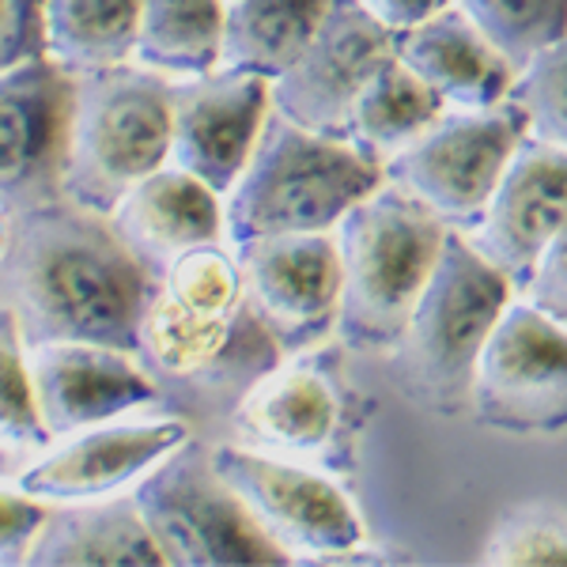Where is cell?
<instances>
[{
  "label": "cell",
  "mask_w": 567,
  "mask_h": 567,
  "mask_svg": "<svg viewBox=\"0 0 567 567\" xmlns=\"http://www.w3.org/2000/svg\"><path fill=\"white\" fill-rule=\"evenodd\" d=\"M0 272L27 349L91 341L136 352L155 277L122 243L110 216L65 197L45 200L16 216L12 254Z\"/></svg>",
  "instance_id": "cell-1"
},
{
  "label": "cell",
  "mask_w": 567,
  "mask_h": 567,
  "mask_svg": "<svg viewBox=\"0 0 567 567\" xmlns=\"http://www.w3.org/2000/svg\"><path fill=\"white\" fill-rule=\"evenodd\" d=\"M515 296V284L462 231H446L432 277L390 352V379L401 398L435 416L470 413L481 352Z\"/></svg>",
  "instance_id": "cell-2"
},
{
  "label": "cell",
  "mask_w": 567,
  "mask_h": 567,
  "mask_svg": "<svg viewBox=\"0 0 567 567\" xmlns=\"http://www.w3.org/2000/svg\"><path fill=\"white\" fill-rule=\"evenodd\" d=\"M451 227L393 182H382L333 227L341 258L337 337L355 352L390 355Z\"/></svg>",
  "instance_id": "cell-3"
},
{
  "label": "cell",
  "mask_w": 567,
  "mask_h": 567,
  "mask_svg": "<svg viewBox=\"0 0 567 567\" xmlns=\"http://www.w3.org/2000/svg\"><path fill=\"white\" fill-rule=\"evenodd\" d=\"M382 182L379 163L349 141L310 133L272 110L246 171L224 194V235L239 246L265 235L333 231Z\"/></svg>",
  "instance_id": "cell-4"
},
{
  "label": "cell",
  "mask_w": 567,
  "mask_h": 567,
  "mask_svg": "<svg viewBox=\"0 0 567 567\" xmlns=\"http://www.w3.org/2000/svg\"><path fill=\"white\" fill-rule=\"evenodd\" d=\"M171 163V80L136 65L76 76L61 197L110 216L136 182Z\"/></svg>",
  "instance_id": "cell-5"
},
{
  "label": "cell",
  "mask_w": 567,
  "mask_h": 567,
  "mask_svg": "<svg viewBox=\"0 0 567 567\" xmlns=\"http://www.w3.org/2000/svg\"><path fill=\"white\" fill-rule=\"evenodd\" d=\"M167 567H254L291 564V556L261 529L235 488L213 470L208 446L182 443L152 473L133 484Z\"/></svg>",
  "instance_id": "cell-6"
},
{
  "label": "cell",
  "mask_w": 567,
  "mask_h": 567,
  "mask_svg": "<svg viewBox=\"0 0 567 567\" xmlns=\"http://www.w3.org/2000/svg\"><path fill=\"white\" fill-rule=\"evenodd\" d=\"M526 133L523 106L511 99L484 110L451 106L424 136L382 163V175L432 208L451 231H470Z\"/></svg>",
  "instance_id": "cell-7"
},
{
  "label": "cell",
  "mask_w": 567,
  "mask_h": 567,
  "mask_svg": "<svg viewBox=\"0 0 567 567\" xmlns=\"http://www.w3.org/2000/svg\"><path fill=\"white\" fill-rule=\"evenodd\" d=\"M470 413L503 435L567 432V326L511 299L481 352Z\"/></svg>",
  "instance_id": "cell-8"
},
{
  "label": "cell",
  "mask_w": 567,
  "mask_h": 567,
  "mask_svg": "<svg viewBox=\"0 0 567 567\" xmlns=\"http://www.w3.org/2000/svg\"><path fill=\"white\" fill-rule=\"evenodd\" d=\"M208 458L291 560L329 564L368 542L355 503L322 473L246 443L208 446Z\"/></svg>",
  "instance_id": "cell-9"
},
{
  "label": "cell",
  "mask_w": 567,
  "mask_h": 567,
  "mask_svg": "<svg viewBox=\"0 0 567 567\" xmlns=\"http://www.w3.org/2000/svg\"><path fill=\"white\" fill-rule=\"evenodd\" d=\"M246 303L269 329L280 355H299L337 333L341 258L333 231L265 235L235 246Z\"/></svg>",
  "instance_id": "cell-10"
},
{
  "label": "cell",
  "mask_w": 567,
  "mask_h": 567,
  "mask_svg": "<svg viewBox=\"0 0 567 567\" xmlns=\"http://www.w3.org/2000/svg\"><path fill=\"white\" fill-rule=\"evenodd\" d=\"M76 76L45 53L0 72V205L23 216L61 197Z\"/></svg>",
  "instance_id": "cell-11"
},
{
  "label": "cell",
  "mask_w": 567,
  "mask_h": 567,
  "mask_svg": "<svg viewBox=\"0 0 567 567\" xmlns=\"http://www.w3.org/2000/svg\"><path fill=\"white\" fill-rule=\"evenodd\" d=\"M390 58L393 31L360 0H333L307 50L272 80V110L310 133L344 141L355 99Z\"/></svg>",
  "instance_id": "cell-12"
},
{
  "label": "cell",
  "mask_w": 567,
  "mask_h": 567,
  "mask_svg": "<svg viewBox=\"0 0 567 567\" xmlns=\"http://www.w3.org/2000/svg\"><path fill=\"white\" fill-rule=\"evenodd\" d=\"M186 420H110L53 439L42 454L16 477V488L42 503H87L133 492V484L152 473L167 454L189 443Z\"/></svg>",
  "instance_id": "cell-13"
},
{
  "label": "cell",
  "mask_w": 567,
  "mask_h": 567,
  "mask_svg": "<svg viewBox=\"0 0 567 567\" xmlns=\"http://www.w3.org/2000/svg\"><path fill=\"white\" fill-rule=\"evenodd\" d=\"M269 114L272 80L254 72L213 69L171 80V163L224 197L250 163Z\"/></svg>",
  "instance_id": "cell-14"
},
{
  "label": "cell",
  "mask_w": 567,
  "mask_h": 567,
  "mask_svg": "<svg viewBox=\"0 0 567 567\" xmlns=\"http://www.w3.org/2000/svg\"><path fill=\"white\" fill-rule=\"evenodd\" d=\"M136 360L155 379L243 382L250 386L265 371L284 363L277 341L246 303L235 315L189 310L155 284L136 333Z\"/></svg>",
  "instance_id": "cell-15"
},
{
  "label": "cell",
  "mask_w": 567,
  "mask_h": 567,
  "mask_svg": "<svg viewBox=\"0 0 567 567\" xmlns=\"http://www.w3.org/2000/svg\"><path fill=\"white\" fill-rule=\"evenodd\" d=\"M27 360L34 409L50 443L159 405V382L136 352L91 341H50L27 349Z\"/></svg>",
  "instance_id": "cell-16"
},
{
  "label": "cell",
  "mask_w": 567,
  "mask_h": 567,
  "mask_svg": "<svg viewBox=\"0 0 567 567\" xmlns=\"http://www.w3.org/2000/svg\"><path fill=\"white\" fill-rule=\"evenodd\" d=\"M567 219V152L526 133L496 182V194L477 219L462 231L484 261L523 291L542 261L545 246Z\"/></svg>",
  "instance_id": "cell-17"
},
{
  "label": "cell",
  "mask_w": 567,
  "mask_h": 567,
  "mask_svg": "<svg viewBox=\"0 0 567 567\" xmlns=\"http://www.w3.org/2000/svg\"><path fill=\"white\" fill-rule=\"evenodd\" d=\"M110 224L152 277H159L182 254L227 239L224 197L178 163L136 182L110 213Z\"/></svg>",
  "instance_id": "cell-18"
},
{
  "label": "cell",
  "mask_w": 567,
  "mask_h": 567,
  "mask_svg": "<svg viewBox=\"0 0 567 567\" xmlns=\"http://www.w3.org/2000/svg\"><path fill=\"white\" fill-rule=\"evenodd\" d=\"M393 53L454 110H484L511 95L518 69L458 4L393 34Z\"/></svg>",
  "instance_id": "cell-19"
},
{
  "label": "cell",
  "mask_w": 567,
  "mask_h": 567,
  "mask_svg": "<svg viewBox=\"0 0 567 567\" xmlns=\"http://www.w3.org/2000/svg\"><path fill=\"white\" fill-rule=\"evenodd\" d=\"M27 567H167L133 496L50 503Z\"/></svg>",
  "instance_id": "cell-20"
},
{
  "label": "cell",
  "mask_w": 567,
  "mask_h": 567,
  "mask_svg": "<svg viewBox=\"0 0 567 567\" xmlns=\"http://www.w3.org/2000/svg\"><path fill=\"white\" fill-rule=\"evenodd\" d=\"M231 420L246 446L269 454H315L337 435L341 405L318 371L277 363L243 390Z\"/></svg>",
  "instance_id": "cell-21"
},
{
  "label": "cell",
  "mask_w": 567,
  "mask_h": 567,
  "mask_svg": "<svg viewBox=\"0 0 567 567\" xmlns=\"http://www.w3.org/2000/svg\"><path fill=\"white\" fill-rule=\"evenodd\" d=\"M443 99L435 95L416 72H409L398 61V53L368 80V87L355 99L349 125H344V141L352 144L363 159L390 163L401 148L424 136L439 117L446 114Z\"/></svg>",
  "instance_id": "cell-22"
},
{
  "label": "cell",
  "mask_w": 567,
  "mask_h": 567,
  "mask_svg": "<svg viewBox=\"0 0 567 567\" xmlns=\"http://www.w3.org/2000/svg\"><path fill=\"white\" fill-rule=\"evenodd\" d=\"M141 0H42V53L69 76L130 65Z\"/></svg>",
  "instance_id": "cell-23"
},
{
  "label": "cell",
  "mask_w": 567,
  "mask_h": 567,
  "mask_svg": "<svg viewBox=\"0 0 567 567\" xmlns=\"http://www.w3.org/2000/svg\"><path fill=\"white\" fill-rule=\"evenodd\" d=\"M333 0H227L219 69L277 80L326 20Z\"/></svg>",
  "instance_id": "cell-24"
},
{
  "label": "cell",
  "mask_w": 567,
  "mask_h": 567,
  "mask_svg": "<svg viewBox=\"0 0 567 567\" xmlns=\"http://www.w3.org/2000/svg\"><path fill=\"white\" fill-rule=\"evenodd\" d=\"M227 0H141L133 61L167 80L219 69Z\"/></svg>",
  "instance_id": "cell-25"
},
{
  "label": "cell",
  "mask_w": 567,
  "mask_h": 567,
  "mask_svg": "<svg viewBox=\"0 0 567 567\" xmlns=\"http://www.w3.org/2000/svg\"><path fill=\"white\" fill-rule=\"evenodd\" d=\"M503 58L523 69L567 34V0H454Z\"/></svg>",
  "instance_id": "cell-26"
},
{
  "label": "cell",
  "mask_w": 567,
  "mask_h": 567,
  "mask_svg": "<svg viewBox=\"0 0 567 567\" xmlns=\"http://www.w3.org/2000/svg\"><path fill=\"white\" fill-rule=\"evenodd\" d=\"M0 443L20 451H42L50 446L39 409H34L31 360L20 318L12 307H0Z\"/></svg>",
  "instance_id": "cell-27"
},
{
  "label": "cell",
  "mask_w": 567,
  "mask_h": 567,
  "mask_svg": "<svg viewBox=\"0 0 567 567\" xmlns=\"http://www.w3.org/2000/svg\"><path fill=\"white\" fill-rule=\"evenodd\" d=\"M507 99L523 106L529 133L567 152V34L518 69Z\"/></svg>",
  "instance_id": "cell-28"
},
{
  "label": "cell",
  "mask_w": 567,
  "mask_h": 567,
  "mask_svg": "<svg viewBox=\"0 0 567 567\" xmlns=\"http://www.w3.org/2000/svg\"><path fill=\"white\" fill-rule=\"evenodd\" d=\"M484 564L503 567H556L567 564V523L560 515L518 511L488 537Z\"/></svg>",
  "instance_id": "cell-29"
},
{
  "label": "cell",
  "mask_w": 567,
  "mask_h": 567,
  "mask_svg": "<svg viewBox=\"0 0 567 567\" xmlns=\"http://www.w3.org/2000/svg\"><path fill=\"white\" fill-rule=\"evenodd\" d=\"M45 515H50V503L27 496L16 484L0 488V564H27Z\"/></svg>",
  "instance_id": "cell-30"
},
{
  "label": "cell",
  "mask_w": 567,
  "mask_h": 567,
  "mask_svg": "<svg viewBox=\"0 0 567 567\" xmlns=\"http://www.w3.org/2000/svg\"><path fill=\"white\" fill-rule=\"evenodd\" d=\"M42 53V0H0V72Z\"/></svg>",
  "instance_id": "cell-31"
},
{
  "label": "cell",
  "mask_w": 567,
  "mask_h": 567,
  "mask_svg": "<svg viewBox=\"0 0 567 567\" xmlns=\"http://www.w3.org/2000/svg\"><path fill=\"white\" fill-rule=\"evenodd\" d=\"M518 296H526L534 307H542L548 318L567 326V219L556 231V239L545 246L542 261H537L534 277Z\"/></svg>",
  "instance_id": "cell-32"
},
{
  "label": "cell",
  "mask_w": 567,
  "mask_h": 567,
  "mask_svg": "<svg viewBox=\"0 0 567 567\" xmlns=\"http://www.w3.org/2000/svg\"><path fill=\"white\" fill-rule=\"evenodd\" d=\"M363 8L379 20L386 31H409V27L432 20V16H439L443 8H451L454 0H360Z\"/></svg>",
  "instance_id": "cell-33"
},
{
  "label": "cell",
  "mask_w": 567,
  "mask_h": 567,
  "mask_svg": "<svg viewBox=\"0 0 567 567\" xmlns=\"http://www.w3.org/2000/svg\"><path fill=\"white\" fill-rule=\"evenodd\" d=\"M12 239H16V216L0 205V269H4L8 254H12Z\"/></svg>",
  "instance_id": "cell-34"
}]
</instances>
